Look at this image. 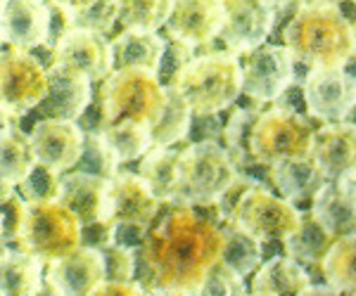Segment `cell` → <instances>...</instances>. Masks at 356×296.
Returning a JSON list of instances; mask_svg holds the SVG:
<instances>
[{
  "label": "cell",
  "instance_id": "1",
  "mask_svg": "<svg viewBox=\"0 0 356 296\" xmlns=\"http://www.w3.org/2000/svg\"><path fill=\"white\" fill-rule=\"evenodd\" d=\"M223 244L226 230L219 220L188 204H171L140 247V259L150 280L147 287L191 294L221 261Z\"/></svg>",
  "mask_w": 356,
  "mask_h": 296
},
{
  "label": "cell",
  "instance_id": "2",
  "mask_svg": "<svg viewBox=\"0 0 356 296\" xmlns=\"http://www.w3.org/2000/svg\"><path fill=\"white\" fill-rule=\"evenodd\" d=\"M283 41L304 69H344L354 60L352 21L337 3H302Z\"/></svg>",
  "mask_w": 356,
  "mask_h": 296
},
{
  "label": "cell",
  "instance_id": "3",
  "mask_svg": "<svg viewBox=\"0 0 356 296\" xmlns=\"http://www.w3.org/2000/svg\"><path fill=\"white\" fill-rule=\"evenodd\" d=\"M243 62L238 53L214 50L193 57L169 81V88L193 110L195 116H214L243 95Z\"/></svg>",
  "mask_w": 356,
  "mask_h": 296
},
{
  "label": "cell",
  "instance_id": "4",
  "mask_svg": "<svg viewBox=\"0 0 356 296\" xmlns=\"http://www.w3.org/2000/svg\"><path fill=\"white\" fill-rule=\"evenodd\" d=\"M238 175V164L223 145L216 140L193 142L178 155L176 204L214 209Z\"/></svg>",
  "mask_w": 356,
  "mask_h": 296
},
{
  "label": "cell",
  "instance_id": "5",
  "mask_svg": "<svg viewBox=\"0 0 356 296\" xmlns=\"http://www.w3.org/2000/svg\"><path fill=\"white\" fill-rule=\"evenodd\" d=\"M169 105V88L159 73L136 67L114 69L100 85L102 126L138 121L154 128Z\"/></svg>",
  "mask_w": 356,
  "mask_h": 296
},
{
  "label": "cell",
  "instance_id": "6",
  "mask_svg": "<svg viewBox=\"0 0 356 296\" xmlns=\"http://www.w3.org/2000/svg\"><path fill=\"white\" fill-rule=\"evenodd\" d=\"M17 247L33 254L43 263H53L83 247V223L62 202L29 204L24 235Z\"/></svg>",
  "mask_w": 356,
  "mask_h": 296
},
{
  "label": "cell",
  "instance_id": "7",
  "mask_svg": "<svg viewBox=\"0 0 356 296\" xmlns=\"http://www.w3.org/2000/svg\"><path fill=\"white\" fill-rule=\"evenodd\" d=\"M314 130L295 107L275 105L261 112L252 130V157L264 168L288 159L312 157Z\"/></svg>",
  "mask_w": 356,
  "mask_h": 296
},
{
  "label": "cell",
  "instance_id": "8",
  "mask_svg": "<svg viewBox=\"0 0 356 296\" xmlns=\"http://www.w3.org/2000/svg\"><path fill=\"white\" fill-rule=\"evenodd\" d=\"M50 93V71L29 50L5 48L0 57V110L3 119H19L36 110Z\"/></svg>",
  "mask_w": 356,
  "mask_h": 296
},
{
  "label": "cell",
  "instance_id": "9",
  "mask_svg": "<svg viewBox=\"0 0 356 296\" xmlns=\"http://www.w3.org/2000/svg\"><path fill=\"white\" fill-rule=\"evenodd\" d=\"M302 220L304 216L295 204L257 183L240 199L231 225L259 242H283L302 225Z\"/></svg>",
  "mask_w": 356,
  "mask_h": 296
},
{
  "label": "cell",
  "instance_id": "10",
  "mask_svg": "<svg viewBox=\"0 0 356 296\" xmlns=\"http://www.w3.org/2000/svg\"><path fill=\"white\" fill-rule=\"evenodd\" d=\"M295 55L285 45H261L245 57L243 95L257 102H275L297 81Z\"/></svg>",
  "mask_w": 356,
  "mask_h": 296
},
{
  "label": "cell",
  "instance_id": "11",
  "mask_svg": "<svg viewBox=\"0 0 356 296\" xmlns=\"http://www.w3.org/2000/svg\"><path fill=\"white\" fill-rule=\"evenodd\" d=\"M302 98L309 116L316 121H347L356 110V76L347 69H309Z\"/></svg>",
  "mask_w": 356,
  "mask_h": 296
},
{
  "label": "cell",
  "instance_id": "12",
  "mask_svg": "<svg viewBox=\"0 0 356 296\" xmlns=\"http://www.w3.org/2000/svg\"><path fill=\"white\" fill-rule=\"evenodd\" d=\"M29 142H31L36 164L53 168L57 173H67L81 162L86 130L79 126V121L48 116L33 123Z\"/></svg>",
  "mask_w": 356,
  "mask_h": 296
},
{
  "label": "cell",
  "instance_id": "13",
  "mask_svg": "<svg viewBox=\"0 0 356 296\" xmlns=\"http://www.w3.org/2000/svg\"><path fill=\"white\" fill-rule=\"evenodd\" d=\"M275 21L278 10L268 0H226V21L219 38L231 53L247 55L266 45Z\"/></svg>",
  "mask_w": 356,
  "mask_h": 296
},
{
  "label": "cell",
  "instance_id": "14",
  "mask_svg": "<svg viewBox=\"0 0 356 296\" xmlns=\"http://www.w3.org/2000/svg\"><path fill=\"white\" fill-rule=\"evenodd\" d=\"M53 62L81 71L93 81H105L117 69L114 64V45L105 33L88 28H69L53 45Z\"/></svg>",
  "mask_w": 356,
  "mask_h": 296
},
{
  "label": "cell",
  "instance_id": "15",
  "mask_svg": "<svg viewBox=\"0 0 356 296\" xmlns=\"http://www.w3.org/2000/svg\"><path fill=\"white\" fill-rule=\"evenodd\" d=\"M53 5L45 0H3L0 36L10 48L33 50L50 41Z\"/></svg>",
  "mask_w": 356,
  "mask_h": 296
},
{
  "label": "cell",
  "instance_id": "16",
  "mask_svg": "<svg viewBox=\"0 0 356 296\" xmlns=\"http://www.w3.org/2000/svg\"><path fill=\"white\" fill-rule=\"evenodd\" d=\"M105 280V259L93 247H79L48 263L45 272V284L55 296H90Z\"/></svg>",
  "mask_w": 356,
  "mask_h": 296
},
{
  "label": "cell",
  "instance_id": "17",
  "mask_svg": "<svg viewBox=\"0 0 356 296\" xmlns=\"http://www.w3.org/2000/svg\"><path fill=\"white\" fill-rule=\"evenodd\" d=\"M223 21L226 0H176L174 12L166 21V33L171 41L202 48L221 36Z\"/></svg>",
  "mask_w": 356,
  "mask_h": 296
},
{
  "label": "cell",
  "instance_id": "18",
  "mask_svg": "<svg viewBox=\"0 0 356 296\" xmlns=\"http://www.w3.org/2000/svg\"><path fill=\"white\" fill-rule=\"evenodd\" d=\"M312 159L325 180H356V123L335 121L314 130Z\"/></svg>",
  "mask_w": 356,
  "mask_h": 296
},
{
  "label": "cell",
  "instance_id": "19",
  "mask_svg": "<svg viewBox=\"0 0 356 296\" xmlns=\"http://www.w3.org/2000/svg\"><path fill=\"white\" fill-rule=\"evenodd\" d=\"M159 209H162V202L138 173L119 171L114 178H110L107 218L114 223H136L150 227Z\"/></svg>",
  "mask_w": 356,
  "mask_h": 296
},
{
  "label": "cell",
  "instance_id": "20",
  "mask_svg": "<svg viewBox=\"0 0 356 296\" xmlns=\"http://www.w3.org/2000/svg\"><path fill=\"white\" fill-rule=\"evenodd\" d=\"M50 93L38 107L43 119H69V121H81L93 102V78L81 71H74L69 67L50 62Z\"/></svg>",
  "mask_w": 356,
  "mask_h": 296
},
{
  "label": "cell",
  "instance_id": "21",
  "mask_svg": "<svg viewBox=\"0 0 356 296\" xmlns=\"http://www.w3.org/2000/svg\"><path fill=\"white\" fill-rule=\"evenodd\" d=\"M312 216L335 240L356 235V180H328L312 199Z\"/></svg>",
  "mask_w": 356,
  "mask_h": 296
},
{
  "label": "cell",
  "instance_id": "22",
  "mask_svg": "<svg viewBox=\"0 0 356 296\" xmlns=\"http://www.w3.org/2000/svg\"><path fill=\"white\" fill-rule=\"evenodd\" d=\"M60 202L72 209L81 218L83 225L97 223L107 218L110 207V178L83 171H67L62 175V195Z\"/></svg>",
  "mask_w": 356,
  "mask_h": 296
},
{
  "label": "cell",
  "instance_id": "23",
  "mask_svg": "<svg viewBox=\"0 0 356 296\" xmlns=\"http://www.w3.org/2000/svg\"><path fill=\"white\" fill-rule=\"evenodd\" d=\"M43 265L33 254L5 244L0 256V296H38L45 284Z\"/></svg>",
  "mask_w": 356,
  "mask_h": 296
},
{
  "label": "cell",
  "instance_id": "24",
  "mask_svg": "<svg viewBox=\"0 0 356 296\" xmlns=\"http://www.w3.org/2000/svg\"><path fill=\"white\" fill-rule=\"evenodd\" d=\"M15 119H3V133H0V183L3 195L15 192L22 180L36 166L29 135L15 126Z\"/></svg>",
  "mask_w": 356,
  "mask_h": 296
},
{
  "label": "cell",
  "instance_id": "25",
  "mask_svg": "<svg viewBox=\"0 0 356 296\" xmlns=\"http://www.w3.org/2000/svg\"><path fill=\"white\" fill-rule=\"evenodd\" d=\"M268 178H271V185L280 192V197H285L292 204L314 199L316 192L328 183L312 157L288 159V162L275 164L268 168Z\"/></svg>",
  "mask_w": 356,
  "mask_h": 296
},
{
  "label": "cell",
  "instance_id": "26",
  "mask_svg": "<svg viewBox=\"0 0 356 296\" xmlns=\"http://www.w3.org/2000/svg\"><path fill=\"white\" fill-rule=\"evenodd\" d=\"M112 45H114V64H117V69L136 67V69H147L159 73L169 41L157 36V31H131V28H124L112 41Z\"/></svg>",
  "mask_w": 356,
  "mask_h": 296
},
{
  "label": "cell",
  "instance_id": "27",
  "mask_svg": "<svg viewBox=\"0 0 356 296\" xmlns=\"http://www.w3.org/2000/svg\"><path fill=\"white\" fill-rule=\"evenodd\" d=\"M314 284L309 272L292 256H273L257 268L252 277V292H266L273 296H300L304 289Z\"/></svg>",
  "mask_w": 356,
  "mask_h": 296
},
{
  "label": "cell",
  "instance_id": "28",
  "mask_svg": "<svg viewBox=\"0 0 356 296\" xmlns=\"http://www.w3.org/2000/svg\"><path fill=\"white\" fill-rule=\"evenodd\" d=\"M178 155L174 147H152L138 164V175L150 185L162 204H176V166Z\"/></svg>",
  "mask_w": 356,
  "mask_h": 296
},
{
  "label": "cell",
  "instance_id": "29",
  "mask_svg": "<svg viewBox=\"0 0 356 296\" xmlns=\"http://www.w3.org/2000/svg\"><path fill=\"white\" fill-rule=\"evenodd\" d=\"M332 242H335V237L314 216H309V218L304 216L302 225L283 240V249L302 265H318L321 268Z\"/></svg>",
  "mask_w": 356,
  "mask_h": 296
},
{
  "label": "cell",
  "instance_id": "30",
  "mask_svg": "<svg viewBox=\"0 0 356 296\" xmlns=\"http://www.w3.org/2000/svg\"><path fill=\"white\" fill-rule=\"evenodd\" d=\"M321 277L340 294L356 292V235L337 237L321 263Z\"/></svg>",
  "mask_w": 356,
  "mask_h": 296
},
{
  "label": "cell",
  "instance_id": "31",
  "mask_svg": "<svg viewBox=\"0 0 356 296\" xmlns=\"http://www.w3.org/2000/svg\"><path fill=\"white\" fill-rule=\"evenodd\" d=\"M261 112L252 110V107H238L231 116H228L226 126H223L221 135H223V147L228 150V155L233 157V162L240 166H247V164H257L254 157H252V130H254V123L259 119ZM259 166V164H257Z\"/></svg>",
  "mask_w": 356,
  "mask_h": 296
},
{
  "label": "cell",
  "instance_id": "32",
  "mask_svg": "<svg viewBox=\"0 0 356 296\" xmlns=\"http://www.w3.org/2000/svg\"><path fill=\"white\" fill-rule=\"evenodd\" d=\"M102 135L117 152L119 162L129 164L136 159H143L152 150V128L138 121H122L112 126H102Z\"/></svg>",
  "mask_w": 356,
  "mask_h": 296
},
{
  "label": "cell",
  "instance_id": "33",
  "mask_svg": "<svg viewBox=\"0 0 356 296\" xmlns=\"http://www.w3.org/2000/svg\"><path fill=\"white\" fill-rule=\"evenodd\" d=\"M119 21L131 31H157L166 26L176 0H117Z\"/></svg>",
  "mask_w": 356,
  "mask_h": 296
},
{
  "label": "cell",
  "instance_id": "34",
  "mask_svg": "<svg viewBox=\"0 0 356 296\" xmlns=\"http://www.w3.org/2000/svg\"><path fill=\"white\" fill-rule=\"evenodd\" d=\"M226 230V244H223V254H221V263H226L228 268L235 270L238 275L247 277L250 272H254L261 265V244L259 240H254L252 235H247L240 227L228 225Z\"/></svg>",
  "mask_w": 356,
  "mask_h": 296
},
{
  "label": "cell",
  "instance_id": "35",
  "mask_svg": "<svg viewBox=\"0 0 356 296\" xmlns=\"http://www.w3.org/2000/svg\"><path fill=\"white\" fill-rule=\"evenodd\" d=\"M169 88V85H166ZM193 110L169 88V105L157 126L152 128V147H174L176 142L186 140L193 126Z\"/></svg>",
  "mask_w": 356,
  "mask_h": 296
},
{
  "label": "cell",
  "instance_id": "36",
  "mask_svg": "<svg viewBox=\"0 0 356 296\" xmlns=\"http://www.w3.org/2000/svg\"><path fill=\"white\" fill-rule=\"evenodd\" d=\"M119 166H122V162H119L117 152L112 150L107 138L102 135V130H86L83 155L76 171L95 173L102 175V178H114L119 173Z\"/></svg>",
  "mask_w": 356,
  "mask_h": 296
},
{
  "label": "cell",
  "instance_id": "37",
  "mask_svg": "<svg viewBox=\"0 0 356 296\" xmlns=\"http://www.w3.org/2000/svg\"><path fill=\"white\" fill-rule=\"evenodd\" d=\"M22 197L26 199L29 204H36V202H60L62 195V173L57 171L41 166L36 164L31 173L22 180V185L17 187Z\"/></svg>",
  "mask_w": 356,
  "mask_h": 296
},
{
  "label": "cell",
  "instance_id": "38",
  "mask_svg": "<svg viewBox=\"0 0 356 296\" xmlns=\"http://www.w3.org/2000/svg\"><path fill=\"white\" fill-rule=\"evenodd\" d=\"M29 218V202L19 192H8L0 195V235H3V244H17L24 235Z\"/></svg>",
  "mask_w": 356,
  "mask_h": 296
},
{
  "label": "cell",
  "instance_id": "39",
  "mask_svg": "<svg viewBox=\"0 0 356 296\" xmlns=\"http://www.w3.org/2000/svg\"><path fill=\"white\" fill-rule=\"evenodd\" d=\"M245 277L228 268L226 263H216L207 272V277L193 289L191 296H247Z\"/></svg>",
  "mask_w": 356,
  "mask_h": 296
},
{
  "label": "cell",
  "instance_id": "40",
  "mask_svg": "<svg viewBox=\"0 0 356 296\" xmlns=\"http://www.w3.org/2000/svg\"><path fill=\"white\" fill-rule=\"evenodd\" d=\"M114 21H119L117 0H97L93 8L83 12H69V28H88L97 33H110Z\"/></svg>",
  "mask_w": 356,
  "mask_h": 296
},
{
  "label": "cell",
  "instance_id": "41",
  "mask_svg": "<svg viewBox=\"0 0 356 296\" xmlns=\"http://www.w3.org/2000/svg\"><path fill=\"white\" fill-rule=\"evenodd\" d=\"M102 259H105V272L107 280H134L136 275V249L124 247V244H112V247L102 249Z\"/></svg>",
  "mask_w": 356,
  "mask_h": 296
},
{
  "label": "cell",
  "instance_id": "42",
  "mask_svg": "<svg viewBox=\"0 0 356 296\" xmlns=\"http://www.w3.org/2000/svg\"><path fill=\"white\" fill-rule=\"evenodd\" d=\"M112 244H117V223L114 220H97V223L83 225V247H93L102 252Z\"/></svg>",
  "mask_w": 356,
  "mask_h": 296
},
{
  "label": "cell",
  "instance_id": "43",
  "mask_svg": "<svg viewBox=\"0 0 356 296\" xmlns=\"http://www.w3.org/2000/svg\"><path fill=\"white\" fill-rule=\"evenodd\" d=\"M193 50L195 48H191V45L171 41V38H169V45H166V55H164V60H162V69H159V76H166L171 81V78H174L176 73L193 60Z\"/></svg>",
  "mask_w": 356,
  "mask_h": 296
},
{
  "label": "cell",
  "instance_id": "44",
  "mask_svg": "<svg viewBox=\"0 0 356 296\" xmlns=\"http://www.w3.org/2000/svg\"><path fill=\"white\" fill-rule=\"evenodd\" d=\"M90 296H150V289H145L143 282L136 280H105Z\"/></svg>",
  "mask_w": 356,
  "mask_h": 296
},
{
  "label": "cell",
  "instance_id": "45",
  "mask_svg": "<svg viewBox=\"0 0 356 296\" xmlns=\"http://www.w3.org/2000/svg\"><path fill=\"white\" fill-rule=\"evenodd\" d=\"M147 227L145 225H136V223H117V244L131 247L136 252H140V247L145 244L147 237Z\"/></svg>",
  "mask_w": 356,
  "mask_h": 296
},
{
  "label": "cell",
  "instance_id": "46",
  "mask_svg": "<svg viewBox=\"0 0 356 296\" xmlns=\"http://www.w3.org/2000/svg\"><path fill=\"white\" fill-rule=\"evenodd\" d=\"M48 3L57 5V8L67 10V12H83V10L93 8V5L97 3V0H48Z\"/></svg>",
  "mask_w": 356,
  "mask_h": 296
},
{
  "label": "cell",
  "instance_id": "47",
  "mask_svg": "<svg viewBox=\"0 0 356 296\" xmlns=\"http://www.w3.org/2000/svg\"><path fill=\"white\" fill-rule=\"evenodd\" d=\"M300 296H342L337 289H332L330 284H318V282H314V284H309L307 289L300 294Z\"/></svg>",
  "mask_w": 356,
  "mask_h": 296
},
{
  "label": "cell",
  "instance_id": "48",
  "mask_svg": "<svg viewBox=\"0 0 356 296\" xmlns=\"http://www.w3.org/2000/svg\"><path fill=\"white\" fill-rule=\"evenodd\" d=\"M150 296H191V294L178 292V289H150Z\"/></svg>",
  "mask_w": 356,
  "mask_h": 296
},
{
  "label": "cell",
  "instance_id": "49",
  "mask_svg": "<svg viewBox=\"0 0 356 296\" xmlns=\"http://www.w3.org/2000/svg\"><path fill=\"white\" fill-rule=\"evenodd\" d=\"M268 3L273 5L275 10H285V8H292V5H297V3H304V0H268Z\"/></svg>",
  "mask_w": 356,
  "mask_h": 296
},
{
  "label": "cell",
  "instance_id": "50",
  "mask_svg": "<svg viewBox=\"0 0 356 296\" xmlns=\"http://www.w3.org/2000/svg\"><path fill=\"white\" fill-rule=\"evenodd\" d=\"M352 31H354V60H356V21L352 24Z\"/></svg>",
  "mask_w": 356,
  "mask_h": 296
},
{
  "label": "cell",
  "instance_id": "51",
  "mask_svg": "<svg viewBox=\"0 0 356 296\" xmlns=\"http://www.w3.org/2000/svg\"><path fill=\"white\" fill-rule=\"evenodd\" d=\"M304 3H337V0H304Z\"/></svg>",
  "mask_w": 356,
  "mask_h": 296
},
{
  "label": "cell",
  "instance_id": "52",
  "mask_svg": "<svg viewBox=\"0 0 356 296\" xmlns=\"http://www.w3.org/2000/svg\"><path fill=\"white\" fill-rule=\"evenodd\" d=\"M247 296H273V294H266V292H250Z\"/></svg>",
  "mask_w": 356,
  "mask_h": 296
},
{
  "label": "cell",
  "instance_id": "53",
  "mask_svg": "<svg viewBox=\"0 0 356 296\" xmlns=\"http://www.w3.org/2000/svg\"><path fill=\"white\" fill-rule=\"evenodd\" d=\"M347 296H356V292H354V294H347Z\"/></svg>",
  "mask_w": 356,
  "mask_h": 296
},
{
  "label": "cell",
  "instance_id": "54",
  "mask_svg": "<svg viewBox=\"0 0 356 296\" xmlns=\"http://www.w3.org/2000/svg\"><path fill=\"white\" fill-rule=\"evenodd\" d=\"M352 3H354V5H356V0H352Z\"/></svg>",
  "mask_w": 356,
  "mask_h": 296
}]
</instances>
